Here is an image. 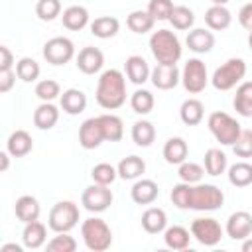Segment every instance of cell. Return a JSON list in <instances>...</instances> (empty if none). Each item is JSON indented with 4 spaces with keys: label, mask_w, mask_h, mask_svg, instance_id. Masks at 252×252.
Returning <instances> with one entry per match:
<instances>
[{
    "label": "cell",
    "mask_w": 252,
    "mask_h": 252,
    "mask_svg": "<svg viewBox=\"0 0 252 252\" xmlns=\"http://www.w3.org/2000/svg\"><path fill=\"white\" fill-rule=\"evenodd\" d=\"M126 77L118 69H106L96 83V104L104 110H116L126 102Z\"/></svg>",
    "instance_id": "obj_1"
},
{
    "label": "cell",
    "mask_w": 252,
    "mask_h": 252,
    "mask_svg": "<svg viewBox=\"0 0 252 252\" xmlns=\"http://www.w3.org/2000/svg\"><path fill=\"white\" fill-rule=\"evenodd\" d=\"M150 51H152V55L158 63L175 65L181 59L183 47H181L179 37L171 30L161 28V30H158L150 35Z\"/></svg>",
    "instance_id": "obj_2"
},
{
    "label": "cell",
    "mask_w": 252,
    "mask_h": 252,
    "mask_svg": "<svg viewBox=\"0 0 252 252\" xmlns=\"http://www.w3.org/2000/svg\"><path fill=\"white\" fill-rule=\"evenodd\" d=\"M81 236L91 252H104L112 246V230L100 217H91L81 224Z\"/></svg>",
    "instance_id": "obj_3"
},
{
    "label": "cell",
    "mask_w": 252,
    "mask_h": 252,
    "mask_svg": "<svg viewBox=\"0 0 252 252\" xmlns=\"http://www.w3.org/2000/svg\"><path fill=\"white\" fill-rule=\"evenodd\" d=\"M246 75V61L242 57H230L220 67L215 69L211 83L217 91H230L242 83Z\"/></svg>",
    "instance_id": "obj_4"
},
{
    "label": "cell",
    "mask_w": 252,
    "mask_h": 252,
    "mask_svg": "<svg viewBox=\"0 0 252 252\" xmlns=\"http://www.w3.org/2000/svg\"><path fill=\"white\" fill-rule=\"evenodd\" d=\"M207 126H209L211 134L215 136V140L220 142L222 146H232L236 142V138L240 136V132H242L240 122L236 118H232L228 112H222V110L211 112L209 118H207Z\"/></svg>",
    "instance_id": "obj_5"
},
{
    "label": "cell",
    "mask_w": 252,
    "mask_h": 252,
    "mask_svg": "<svg viewBox=\"0 0 252 252\" xmlns=\"http://www.w3.org/2000/svg\"><path fill=\"white\" fill-rule=\"evenodd\" d=\"M79 220H81L79 205L73 201H59L49 211L47 226L53 232H69L79 224Z\"/></svg>",
    "instance_id": "obj_6"
},
{
    "label": "cell",
    "mask_w": 252,
    "mask_h": 252,
    "mask_svg": "<svg viewBox=\"0 0 252 252\" xmlns=\"http://www.w3.org/2000/svg\"><path fill=\"white\" fill-rule=\"evenodd\" d=\"M224 203V193L213 183H195L191 187V211H217Z\"/></svg>",
    "instance_id": "obj_7"
},
{
    "label": "cell",
    "mask_w": 252,
    "mask_h": 252,
    "mask_svg": "<svg viewBox=\"0 0 252 252\" xmlns=\"http://www.w3.org/2000/svg\"><path fill=\"white\" fill-rule=\"evenodd\" d=\"M209 83V75H207V65L199 59L193 57L189 61H185L183 69H181V85L189 94H199L205 91Z\"/></svg>",
    "instance_id": "obj_8"
},
{
    "label": "cell",
    "mask_w": 252,
    "mask_h": 252,
    "mask_svg": "<svg viewBox=\"0 0 252 252\" xmlns=\"http://www.w3.org/2000/svg\"><path fill=\"white\" fill-rule=\"evenodd\" d=\"M41 53H43V59L49 65H55V67L67 65L73 57H77L75 55V43L65 35H55V37L47 39L43 43V51Z\"/></svg>",
    "instance_id": "obj_9"
},
{
    "label": "cell",
    "mask_w": 252,
    "mask_h": 252,
    "mask_svg": "<svg viewBox=\"0 0 252 252\" xmlns=\"http://www.w3.org/2000/svg\"><path fill=\"white\" fill-rule=\"evenodd\" d=\"M191 236L203 246H217L224 236L220 222L213 217H197L191 222Z\"/></svg>",
    "instance_id": "obj_10"
},
{
    "label": "cell",
    "mask_w": 252,
    "mask_h": 252,
    "mask_svg": "<svg viewBox=\"0 0 252 252\" xmlns=\"http://www.w3.org/2000/svg\"><path fill=\"white\" fill-rule=\"evenodd\" d=\"M112 201H114V197H112V191L108 189V185H98V183L89 185L81 195V205L89 213H104L112 205Z\"/></svg>",
    "instance_id": "obj_11"
},
{
    "label": "cell",
    "mask_w": 252,
    "mask_h": 252,
    "mask_svg": "<svg viewBox=\"0 0 252 252\" xmlns=\"http://www.w3.org/2000/svg\"><path fill=\"white\" fill-rule=\"evenodd\" d=\"M102 142H106V138H104V130H102L100 118H98V116L87 118V120L81 124V128H79V144H81V148H85V150H94V148H98Z\"/></svg>",
    "instance_id": "obj_12"
},
{
    "label": "cell",
    "mask_w": 252,
    "mask_h": 252,
    "mask_svg": "<svg viewBox=\"0 0 252 252\" xmlns=\"http://www.w3.org/2000/svg\"><path fill=\"white\" fill-rule=\"evenodd\" d=\"M150 81H152V85H154L158 91H171V89H175V87L181 83V71L177 69V65H163V63H158V65L152 69Z\"/></svg>",
    "instance_id": "obj_13"
},
{
    "label": "cell",
    "mask_w": 252,
    "mask_h": 252,
    "mask_svg": "<svg viewBox=\"0 0 252 252\" xmlns=\"http://www.w3.org/2000/svg\"><path fill=\"white\" fill-rule=\"evenodd\" d=\"M75 65H77V69H79L81 73H85V75H94V73H98V71L102 69V65H104V53H102L98 47H94V45H87V47H83V49L77 53Z\"/></svg>",
    "instance_id": "obj_14"
},
{
    "label": "cell",
    "mask_w": 252,
    "mask_h": 252,
    "mask_svg": "<svg viewBox=\"0 0 252 252\" xmlns=\"http://www.w3.org/2000/svg\"><path fill=\"white\" fill-rule=\"evenodd\" d=\"M224 232L232 240H244L252 234V215L248 211H236L228 217Z\"/></svg>",
    "instance_id": "obj_15"
},
{
    "label": "cell",
    "mask_w": 252,
    "mask_h": 252,
    "mask_svg": "<svg viewBox=\"0 0 252 252\" xmlns=\"http://www.w3.org/2000/svg\"><path fill=\"white\" fill-rule=\"evenodd\" d=\"M185 45L193 53H209L215 47V33L205 28H193L185 37Z\"/></svg>",
    "instance_id": "obj_16"
},
{
    "label": "cell",
    "mask_w": 252,
    "mask_h": 252,
    "mask_svg": "<svg viewBox=\"0 0 252 252\" xmlns=\"http://www.w3.org/2000/svg\"><path fill=\"white\" fill-rule=\"evenodd\" d=\"M124 73L126 77L130 79V83L134 85H144L146 81H150V75H152V69L148 65V61L142 57V55H130L124 63Z\"/></svg>",
    "instance_id": "obj_17"
},
{
    "label": "cell",
    "mask_w": 252,
    "mask_h": 252,
    "mask_svg": "<svg viewBox=\"0 0 252 252\" xmlns=\"http://www.w3.org/2000/svg\"><path fill=\"white\" fill-rule=\"evenodd\" d=\"M159 195V187L154 179H136L130 189V197L136 205H152Z\"/></svg>",
    "instance_id": "obj_18"
},
{
    "label": "cell",
    "mask_w": 252,
    "mask_h": 252,
    "mask_svg": "<svg viewBox=\"0 0 252 252\" xmlns=\"http://www.w3.org/2000/svg\"><path fill=\"white\" fill-rule=\"evenodd\" d=\"M59 104H61L63 112H67L69 116H77V114H81L87 108V94L81 89L71 87V89H67V91L61 93Z\"/></svg>",
    "instance_id": "obj_19"
},
{
    "label": "cell",
    "mask_w": 252,
    "mask_h": 252,
    "mask_svg": "<svg viewBox=\"0 0 252 252\" xmlns=\"http://www.w3.org/2000/svg\"><path fill=\"white\" fill-rule=\"evenodd\" d=\"M161 156L163 159L169 163V165H181L187 156H189V146L183 138L179 136H173L169 138L165 144H163V150H161Z\"/></svg>",
    "instance_id": "obj_20"
},
{
    "label": "cell",
    "mask_w": 252,
    "mask_h": 252,
    "mask_svg": "<svg viewBox=\"0 0 252 252\" xmlns=\"http://www.w3.org/2000/svg\"><path fill=\"white\" fill-rule=\"evenodd\" d=\"M47 240V226L39 220H32V222H26L24 224V230H22V242L26 248L30 250H37L45 244Z\"/></svg>",
    "instance_id": "obj_21"
},
{
    "label": "cell",
    "mask_w": 252,
    "mask_h": 252,
    "mask_svg": "<svg viewBox=\"0 0 252 252\" xmlns=\"http://www.w3.org/2000/svg\"><path fill=\"white\" fill-rule=\"evenodd\" d=\"M14 213H16V219L20 222H32V220H37L39 219V213H41V207H39V201L32 195H22L16 199V205H14Z\"/></svg>",
    "instance_id": "obj_22"
},
{
    "label": "cell",
    "mask_w": 252,
    "mask_h": 252,
    "mask_svg": "<svg viewBox=\"0 0 252 252\" xmlns=\"http://www.w3.org/2000/svg\"><path fill=\"white\" fill-rule=\"evenodd\" d=\"M61 22H63V28H67L69 32H79L91 24V16H89V10L85 6L75 4V6H69L63 10Z\"/></svg>",
    "instance_id": "obj_23"
},
{
    "label": "cell",
    "mask_w": 252,
    "mask_h": 252,
    "mask_svg": "<svg viewBox=\"0 0 252 252\" xmlns=\"http://www.w3.org/2000/svg\"><path fill=\"white\" fill-rule=\"evenodd\" d=\"M6 150L12 158H24L33 150V140L26 130H14L6 140Z\"/></svg>",
    "instance_id": "obj_24"
},
{
    "label": "cell",
    "mask_w": 252,
    "mask_h": 252,
    "mask_svg": "<svg viewBox=\"0 0 252 252\" xmlns=\"http://www.w3.org/2000/svg\"><path fill=\"white\" fill-rule=\"evenodd\" d=\"M118 177L124 181H136L146 173V161L140 156H126L116 165Z\"/></svg>",
    "instance_id": "obj_25"
},
{
    "label": "cell",
    "mask_w": 252,
    "mask_h": 252,
    "mask_svg": "<svg viewBox=\"0 0 252 252\" xmlns=\"http://www.w3.org/2000/svg\"><path fill=\"white\" fill-rule=\"evenodd\" d=\"M142 228L148 234H159L167 228V215L159 207H148L142 213Z\"/></svg>",
    "instance_id": "obj_26"
},
{
    "label": "cell",
    "mask_w": 252,
    "mask_h": 252,
    "mask_svg": "<svg viewBox=\"0 0 252 252\" xmlns=\"http://www.w3.org/2000/svg\"><path fill=\"white\" fill-rule=\"evenodd\" d=\"M205 24L209 30L213 32H222L232 24V14L226 6H217L213 4L211 8H207L205 12Z\"/></svg>",
    "instance_id": "obj_27"
},
{
    "label": "cell",
    "mask_w": 252,
    "mask_h": 252,
    "mask_svg": "<svg viewBox=\"0 0 252 252\" xmlns=\"http://www.w3.org/2000/svg\"><path fill=\"white\" fill-rule=\"evenodd\" d=\"M232 106L240 116L252 118V81H242L236 87V93H234V98H232Z\"/></svg>",
    "instance_id": "obj_28"
},
{
    "label": "cell",
    "mask_w": 252,
    "mask_h": 252,
    "mask_svg": "<svg viewBox=\"0 0 252 252\" xmlns=\"http://www.w3.org/2000/svg\"><path fill=\"white\" fill-rule=\"evenodd\" d=\"M163 242L171 250H187L189 248V242H191V230H187L181 224L167 226L163 230Z\"/></svg>",
    "instance_id": "obj_29"
},
{
    "label": "cell",
    "mask_w": 252,
    "mask_h": 252,
    "mask_svg": "<svg viewBox=\"0 0 252 252\" xmlns=\"http://www.w3.org/2000/svg\"><path fill=\"white\" fill-rule=\"evenodd\" d=\"M89 28H91V33H93L94 37H98V39H108V37H114V35L118 33L120 22H118V18H114V16H98V18H94V20L89 24Z\"/></svg>",
    "instance_id": "obj_30"
},
{
    "label": "cell",
    "mask_w": 252,
    "mask_h": 252,
    "mask_svg": "<svg viewBox=\"0 0 252 252\" xmlns=\"http://www.w3.org/2000/svg\"><path fill=\"white\" fill-rule=\"evenodd\" d=\"M59 120V108L53 102H41L33 110V124L39 130H51Z\"/></svg>",
    "instance_id": "obj_31"
},
{
    "label": "cell",
    "mask_w": 252,
    "mask_h": 252,
    "mask_svg": "<svg viewBox=\"0 0 252 252\" xmlns=\"http://www.w3.org/2000/svg\"><path fill=\"white\" fill-rule=\"evenodd\" d=\"M203 167L209 175L217 177L220 173H224L228 169V159H226V154L220 150V148H209L205 152V158H203Z\"/></svg>",
    "instance_id": "obj_32"
},
{
    "label": "cell",
    "mask_w": 252,
    "mask_h": 252,
    "mask_svg": "<svg viewBox=\"0 0 252 252\" xmlns=\"http://www.w3.org/2000/svg\"><path fill=\"white\" fill-rule=\"evenodd\" d=\"M179 118L187 126L201 124L203 118H205V106H203V102L199 98H187V100H183V104L179 108Z\"/></svg>",
    "instance_id": "obj_33"
},
{
    "label": "cell",
    "mask_w": 252,
    "mask_h": 252,
    "mask_svg": "<svg viewBox=\"0 0 252 252\" xmlns=\"http://www.w3.org/2000/svg\"><path fill=\"white\" fill-rule=\"evenodd\" d=\"M130 136H132V142L140 148H150L156 140V126L150 122V120H136L132 124V130H130Z\"/></svg>",
    "instance_id": "obj_34"
},
{
    "label": "cell",
    "mask_w": 252,
    "mask_h": 252,
    "mask_svg": "<svg viewBox=\"0 0 252 252\" xmlns=\"http://www.w3.org/2000/svg\"><path fill=\"white\" fill-rule=\"evenodd\" d=\"M228 175V183L234 185V187H248L252 185V163L242 159V161H236L228 167L226 171Z\"/></svg>",
    "instance_id": "obj_35"
},
{
    "label": "cell",
    "mask_w": 252,
    "mask_h": 252,
    "mask_svg": "<svg viewBox=\"0 0 252 252\" xmlns=\"http://www.w3.org/2000/svg\"><path fill=\"white\" fill-rule=\"evenodd\" d=\"M154 24H156V20L150 16L148 10H134V12H130L128 18H126V26H128V30L134 32V33H140V35L152 32Z\"/></svg>",
    "instance_id": "obj_36"
},
{
    "label": "cell",
    "mask_w": 252,
    "mask_h": 252,
    "mask_svg": "<svg viewBox=\"0 0 252 252\" xmlns=\"http://www.w3.org/2000/svg\"><path fill=\"white\" fill-rule=\"evenodd\" d=\"M106 142H120L124 136V122L116 114H98Z\"/></svg>",
    "instance_id": "obj_37"
},
{
    "label": "cell",
    "mask_w": 252,
    "mask_h": 252,
    "mask_svg": "<svg viewBox=\"0 0 252 252\" xmlns=\"http://www.w3.org/2000/svg\"><path fill=\"white\" fill-rule=\"evenodd\" d=\"M154 104H156V98L154 94L148 91V89H136L132 94H130V106L136 114L140 116H146L154 110Z\"/></svg>",
    "instance_id": "obj_38"
},
{
    "label": "cell",
    "mask_w": 252,
    "mask_h": 252,
    "mask_svg": "<svg viewBox=\"0 0 252 252\" xmlns=\"http://www.w3.org/2000/svg\"><path fill=\"white\" fill-rule=\"evenodd\" d=\"M167 22L173 26V30L185 32V30H191V28H193V24H195V14H193V10L187 8V6H175Z\"/></svg>",
    "instance_id": "obj_39"
},
{
    "label": "cell",
    "mask_w": 252,
    "mask_h": 252,
    "mask_svg": "<svg viewBox=\"0 0 252 252\" xmlns=\"http://www.w3.org/2000/svg\"><path fill=\"white\" fill-rule=\"evenodd\" d=\"M39 63L33 59V57H22L18 63H16V75L20 81L24 83H33L39 79Z\"/></svg>",
    "instance_id": "obj_40"
},
{
    "label": "cell",
    "mask_w": 252,
    "mask_h": 252,
    "mask_svg": "<svg viewBox=\"0 0 252 252\" xmlns=\"http://www.w3.org/2000/svg\"><path fill=\"white\" fill-rule=\"evenodd\" d=\"M35 96L41 100V102H51L55 100L57 96H61V87L57 81L53 79H41L37 81L35 85Z\"/></svg>",
    "instance_id": "obj_41"
},
{
    "label": "cell",
    "mask_w": 252,
    "mask_h": 252,
    "mask_svg": "<svg viewBox=\"0 0 252 252\" xmlns=\"http://www.w3.org/2000/svg\"><path fill=\"white\" fill-rule=\"evenodd\" d=\"M177 175H179L181 181L195 185V183H201V179H203V175H205V167L199 165V163H195V161H187V159H185V161L179 165Z\"/></svg>",
    "instance_id": "obj_42"
},
{
    "label": "cell",
    "mask_w": 252,
    "mask_h": 252,
    "mask_svg": "<svg viewBox=\"0 0 252 252\" xmlns=\"http://www.w3.org/2000/svg\"><path fill=\"white\" fill-rule=\"evenodd\" d=\"M49 252H75L77 240L69 232H55V236L45 244Z\"/></svg>",
    "instance_id": "obj_43"
},
{
    "label": "cell",
    "mask_w": 252,
    "mask_h": 252,
    "mask_svg": "<svg viewBox=\"0 0 252 252\" xmlns=\"http://www.w3.org/2000/svg\"><path fill=\"white\" fill-rule=\"evenodd\" d=\"M91 177H93V181L98 183V185H110V183H114V179L118 177V169H116L114 165L102 161V163H96V165L91 169Z\"/></svg>",
    "instance_id": "obj_44"
},
{
    "label": "cell",
    "mask_w": 252,
    "mask_h": 252,
    "mask_svg": "<svg viewBox=\"0 0 252 252\" xmlns=\"http://www.w3.org/2000/svg\"><path fill=\"white\" fill-rule=\"evenodd\" d=\"M35 16L43 22H53L57 16H61V2L59 0H37Z\"/></svg>",
    "instance_id": "obj_45"
},
{
    "label": "cell",
    "mask_w": 252,
    "mask_h": 252,
    "mask_svg": "<svg viewBox=\"0 0 252 252\" xmlns=\"http://www.w3.org/2000/svg\"><path fill=\"white\" fill-rule=\"evenodd\" d=\"M191 183H185V181H181V183H177V185H173V189H171V203L177 207V209H181V211H189V201H191Z\"/></svg>",
    "instance_id": "obj_46"
},
{
    "label": "cell",
    "mask_w": 252,
    "mask_h": 252,
    "mask_svg": "<svg viewBox=\"0 0 252 252\" xmlns=\"http://www.w3.org/2000/svg\"><path fill=\"white\" fill-rule=\"evenodd\" d=\"M175 4L173 0H150L148 2V12L156 22H165L169 20Z\"/></svg>",
    "instance_id": "obj_47"
},
{
    "label": "cell",
    "mask_w": 252,
    "mask_h": 252,
    "mask_svg": "<svg viewBox=\"0 0 252 252\" xmlns=\"http://www.w3.org/2000/svg\"><path fill=\"white\" fill-rule=\"evenodd\" d=\"M232 152L236 158H242V159L252 158V130L250 128H244L240 132V136L232 144Z\"/></svg>",
    "instance_id": "obj_48"
},
{
    "label": "cell",
    "mask_w": 252,
    "mask_h": 252,
    "mask_svg": "<svg viewBox=\"0 0 252 252\" xmlns=\"http://www.w3.org/2000/svg\"><path fill=\"white\" fill-rule=\"evenodd\" d=\"M16 71L8 69V71H0V93H8L12 91V87L16 85Z\"/></svg>",
    "instance_id": "obj_49"
},
{
    "label": "cell",
    "mask_w": 252,
    "mask_h": 252,
    "mask_svg": "<svg viewBox=\"0 0 252 252\" xmlns=\"http://www.w3.org/2000/svg\"><path fill=\"white\" fill-rule=\"evenodd\" d=\"M238 22H240V26H242L244 30L252 32V2L244 4V6L238 10Z\"/></svg>",
    "instance_id": "obj_50"
},
{
    "label": "cell",
    "mask_w": 252,
    "mask_h": 252,
    "mask_svg": "<svg viewBox=\"0 0 252 252\" xmlns=\"http://www.w3.org/2000/svg\"><path fill=\"white\" fill-rule=\"evenodd\" d=\"M14 53L10 51L8 45H0V71H8L14 67Z\"/></svg>",
    "instance_id": "obj_51"
},
{
    "label": "cell",
    "mask_w": 252,
    "mask_h": 252,
    "mask_svg": "<svg viewBox=\"0 0 252 252\" xmlns=\"http://www.w3.org/2000/svg\"><path fill=\"white\" fill-rule=\"evenodd\" d=\"M10 152L6 150V152H0V171L4 173V171H8V167H10Z\"/></svg>",
    "instance_id": "obj_52"
},
{
    "label": "cell",
    "mask_w": 252,
    "mask_h": 252,
    "mask_svg": "<svg viewBox=\"0 0 252 252\" xmlns=\"http://www.w3.org/2000/svg\"><path fill=\"white\" fill-rule=\"evenodd\" d=\"M26 246H20V244H2V252H10V250H14V252H22Z\"/></svg>",
    "instance_id": "obj_53"
},
{
    "label": "cell",
    "mask_w": 252,
    "mask_h": 252,
    "mask_svg": "<svg viewBox=\"0 0 252 252\" xmlns=\"http://www.w3.org/2000/svg\"><path fill=\"white\" fill-rule=\"evenodd\" d=\"M240 250H242V252H252V236H248V238H244V240H242Z\"/></svg>",
    "instance_id": "obj_54"
},
{
    "label": "cell",
    "mask_w": 252,
    "mask_h": 252,
    "mask_svg": "<svg viewBox=\"0 0 252 252\" xmlns=\"http://www.w3.org/2000/svg\"><path fill=\"white\" fill-rule=\"evenodd\" d=\"M211 2H213V4H217V6H226L230 0H211Z\"/></svg>",
    "instance_id": "obj_55"
},
{
    "label": "cell",
    "mask_w": 252,
    "mask_h": 252,
    "mask_svg": "<svg viewBox=\"0 0 252 252\" xmlns=\"http://www.w3.org/2000/svg\"><path fill=\"white\" fill-rule=\"evenodd\" d=\"M248 47H250V51H252V32H250V35H248Z\"/></svg>",
    "instance_id": "obj_56"
}]
</instances>
